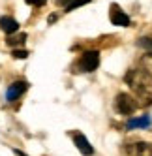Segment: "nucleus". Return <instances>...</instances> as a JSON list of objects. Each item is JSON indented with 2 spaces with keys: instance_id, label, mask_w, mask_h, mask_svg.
Returning a JSON list of instances; mask_svg holds the SVG:
<instances>
[{
  "instance_id": "nucleus-1",
  "label": "nucleus",
  "mask_w": 152,
  "mask_h": 156,
  "mask_svg": "<svg viewBox=\"0 0 152 156\" xmlns=\"http://www.w3.org/2000/svg\"><path fill=\"white\" fill-rule=\"evenodd\" d=\"M126 85L143 100L141 105H150L152 104V73L143 68H133L124 75Z\"/></svg>"
},
{
  "instance_id": "nucleus-2",
  "label": "nucleus",
  "mask_w": 152,
  "mask_h": 156,
  "mask_svg": "<svg viewBox=\"0 0 152 156\" xmlns=\"http://www.w3.org/2000/svg\"><path fill=\"white\" fill-rule=\"evenodd\" d=\"M115 107H116V111L120 115H133L137 111V107H139V104L135 102V98H132L130 94L120 92L115 100Z\"/></svg>"
},
{
  "instance_id": "nucleus-3",
  "label": "nucleus",
  "mask_w": 152,
  "mask_h": 156,
  "mask_svg": "<svg viewBox=\"0 0 152 156\" xmlns=\"http://www.w3.org/2000/svg\"><path fill=\"white\" fill-rule=\"evenodd\" d=\"M100 64V53L98 51H86L81 60H79V68L81 72H94Z\"/></svg>"
},
{
  "instance_id": "nucleus-4",
  "label": "nucleus",
  "mask_w": 152,
  "mask_h": 156,
  "mask_svg": "<svg viewBox=\"0 0 152 156\" xmlns=\"http://www.w3.org/2000/svg\"><path fill=\"white\" fill-rule=\"evenodd\" d=\"M128 156H152V143L147 141H135L126 145Z\"/></svg>"
},
{
  "instance_id": "nucleus-5",
  "label": "nucleus",
  "mask_w": 152,
  "mask_h": 156,
  "mask_svg": "<svg viewBox=\"0 0 152 156\" xmlns=\"http://www.w3.org/2000/svg\"><path fill=\"white\" fill-rule=\"evenodd\" d=\"M26 88H28V83H26V81H15L13 85L8 87V90H6V100H8V102H15V100L26 90Z\"/></svg>"
},
{
  "instance_id": "nucleus-6",
  "label": "nucleus",
  "mask_w": 152,
  "mask_h": 156,
  "mask_svg": "<svg viewBox=\"0 0 152 156\" xmlns=\"http://www.w3.org/2000/svg\"><path fill=\"white\" fill-rule=\"evenodd\" d=\"M73 143H75V147L79 149L81 154H85V156H92L94 154V149H92L90 141L86 139L83 133H73Z\"/></svg>"
},
{
  "instance_id": "nucleus-7",
  "label": "nucleus",
  "mask_w": 152,
  "mask_h": 156,
  "mask_svg": "<svg viewBox=\"0 0 152 156\" xmlns=\"http://www.w3.org/2000/svg\"><path fill=\"white\" fill-rule=\"evenodd\" d=\"M109 17H111V21H113V25H118V27H130V17H128L116 4L111 6V13H109Z\"/></svg>"
},
{
  "instance_id": "nucleus-8",
  "label": "nucleus",
  "mask_w": 152,
  "mask_h": 156,
  "mask_svg": "<svg viewBox=\"0 0 152 156\" xmlns=\"http://www.w3.org/2000/svg\"><path fill=\"white\" fill-rule=\"evenodd\" d=\"M0 28H2L6 34H13V32L19 30V23L12 17H2L0 19Z\"/></svg>"
},
{
  "instance_id": "nucleus-9",
  "label": "nucleus",
  "mask_w": 152,
  "mask_h": 156,
  "mask_svg": "<svg viewBox=\"0 0 152 156\" xmlns=\"http://www.w3.org/2000/svg\"><path fill=\"white\" fill-rule=\"evenodd\" d=\"M147 126H150V119L147 115L141 119H132L128 122V128H147Z\"/></svg>"
},
{
  "instance_id": "nucleus-10",
  "label": "nucleus",
  "mask_w": 152,
  "mask_h": 156,
  "mask_svg": "<svg viewBox=\"0 0 152 156\" xmlns=\"http://www.w3.org/2000/svg\"><path fill=\"white\" fill-rule=\"evenodd\" d=\"M137 45H139L141 49H145V51L152 53V38H139Z\"/></svg>"
},
{
  "instance_id": "nucleus-11",
  "label": "nucleus",
  "mask_w": 152,
  "mask_h": 156,
  "mask_svg": "<svg viewBox=\"0 0 152 156\" xmlns=\"http://www.w3.org/2000/svg\"><path fill=\"white\" fill-rule=\"evenodd\" d=\"M26 41V34H25V32H23V34H21V36H13V38H9L8 40V45H21V43H25Z\"/></svg>"
},
{
  "instance_id": "nucleus-12",
  "label": "nucleus",
  "mask_w": 152,
  "mask_h": 156,
  "mask_svg": "<svg viewBox=\"0 0 152 156\" xmlns=\"http://www.w3.org/2000/svg\"><path fill=\"white\" fill-rule=\"evenodd\" d=\"M90 0H71V2L66 6V12H71V9H75V8H79V6H85V4H88Z\"/></svg>"
},
{
  "instance_id": "nucleus-13",
  "label": "nucleus",
  "mask_w": 152,
  "mask_h": 156,
  "mask_svg": "<svg viewBox=\"0 0 152 156\" xmlns=\"http://www.w3.org/2000/svg\"><path fill=\"white\" fill-rule=\"evenodd\" d=\"M12 55H13V58H26L28 57V51L26 49H15Z\"/></svg>"
},
{
  "instance_id": "nucleus-14",
  "label": "nucleus",
  "mask_w": 152,
  "mask_h": 156,
  "mask_svg": "<svg viewBox=\"0 0 152 156\" xmlns=\"http://www.w3.org/2000/svg\"><path fill=\"white\" fill-rule=\"evenodd\" d=\"M47 0H26V4H30V6H43Z\"/></svg>"
},
{
  "instance_id": "nucleus-15",
  "label": "nucleus",
  "mask_w": 152,
  "mask_h": 156,
  "mask_svg": "<svg viewBox=\"0 0 152 156\" xmlns=\"http://www.w3.org/2000/svg\"><path fill=\"white\" fill-rule=\"evenodd\" d=\"M15 154H17V156H26L23 151H19V149H15Z\"/></svg>"
}]
</instances>
